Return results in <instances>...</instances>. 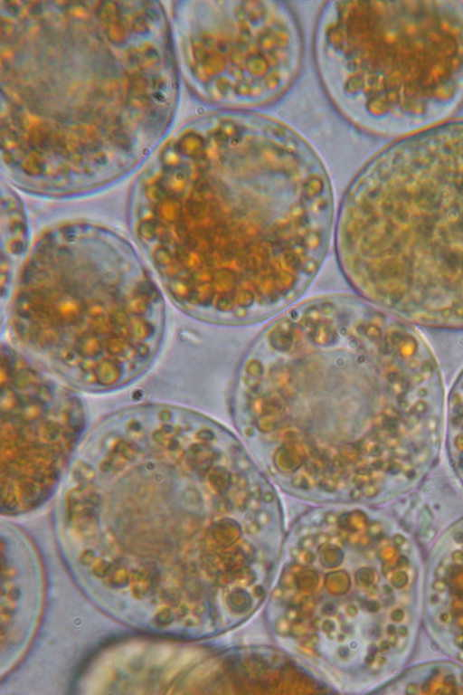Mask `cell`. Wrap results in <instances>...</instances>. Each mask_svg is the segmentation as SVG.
<instances>
[{
    "instance_id": "6da1fadb",
    "label": "cell",
    "mask_w": 463,
    "mask_h": 695,
    "mask_svg": "<svg viewBox=\"0 0 463 695\" xmlns=\"http://www.w3.org/2000/svg\"><path fill=\"white\" fill-rule=\"evenodd\" d=\"M334 212L328 172L299 132L259 111L215 109L170 132L134 181L127 219L177 309L233 325L305 292Z\"/></svg>"
},
{
    "instance_id": "7a4b0ae2",
    "label": "cell",
    "mask_w": 463,
    "mask_h": 695,
    "mask_svg": "<svg viewBox=\"0 0 463 695\" xmlns=\"http://www.w3.org/2000/svg\"><path fill=\"white\" fill-rule=\"evenodd\" d=\"M1 161L35 196L101 191L171 132L180 73L160 2L1 1Z\"/></svg>"
},
{
    "instance_id": "3957f363",
    "label": "cell",
    "mask_w": 463,
    "mask_h": 695,
    "mask_svg": "<svg viewBox=\"0 0 463 695\" xmlns=\"http://www.w3.org/2000/svg\"><path fill=\"white\" fill-rule=\"evenodd\" d=\"M5 304L8 342L78 391L135 383L165 341V294L152 269L136 243L95 220L46 228Z\"/></svg>"
},
{
    "instance_id": "277c9868",
    "label": "cell",
    "mask_w": 463,
    "mask_h": 695,
    "mask_svg": "<svg viewBox=\"0 0 463 695\" xmlns=\"http://www.w3.org/2000/svg\"><path fill=\"white\" fill-rule=\"evenodd\" d=\"M335 245L363 299L412 320L463 325V120L369 159L343 195Z\"/></svg>"
},
{
    "instance_id": "5b68a950",
    "label": "cell",
    "mask_w": 463,
    "mask_h": 695,
    "mask_svg": "<svg viewBox=\"0 0 463 695\" xmlns=\"http://www.w3.org/2000/svg\"><path fill=\"white\" fill-rule=\"evenodd\" d=\"M313 54L326 97L353 127L377 137L419 133L463 103V4L326 2Z\"/></svg>"
},
{
    "instance_id": "8992f818",
    "label": "cell",
    "mask_w": 463,
    "mask_h": 695,
    "mask_svg": "<svg viewBox=\"0 0 463 695\" xmlns=\"http://www.w3.org/2000/svg\"><path fill=\"white\" fill-rule=\"evenodd\" d=\"M170 24L180 77L195 97L217 109L271 106L302 71L303 31L288 3L177 1Z\"/></svg>"
},
{
    "instance_id": "52a82bcc",
    "label": "cell",
    "mask_w": 463,
    "mask_h": 695,
    "mask_svg": "<svg viewBox=\"0 0 463 695\" xmlns=\"http://www.w3.org/2000/svg\"><path fill=\"white\" fill-rule=\"evenodd\" d=\"M2 507H38L69 471L84 440L85 406L75 388L8 341L1 348Z\"/></svg>"
},
{
    "instance_id": "ba28073f",
    "label": "cell",
    "mask_w": 463,
    "mask_h": 695,
    "mask_svg": "<svg viewBox=\"0 0 463 695\" xmlns=\"http://www.w3.org/2000/svg\"><path fill=\"white\" fill-rule=\"evenodd\" d=\"M1 194V296L4 307L31 245L28 218L21 197L14 186L4 182Z\"/></svg>"
},
{
    "instance_id": "9c48e42d",
    "label": "cell",
    "mask_w": 463,
    "mask_h": 695,
    "mask_svg": "<svg viewBox=\"0 0 463 695\" xmlns=\"http://www.w3.org/2000/svg\"><path fill=\"white\" fill-rule=\"evenodd\" d=\"M306 460V453L301 445L288 442L278 449L274 462L278 469L283 471H297Z\"/></svg>"
},
{
    "instance_id": "30bf717a",
    "label": "cell",
    "mask_w": 463,
    "mask_h": 695,
    "mask_svg": "<svg viewBox=\"0 0 463 695\" xmlns=\"http://www.w3.org/2000/svg\"><path fill=\"white\" fill-rule=\"evenodd\" d=\"M264 376V367L262 363L255 357H250L243 369V380L250 389H256L260 384Z\"/></svg>"
},
{
    "instance_id": "8fae6325",
    "label": "cell",
    "mask_w": 463,
    "mask_h": 695,
    "mask_svg": "<svg viewBox=\"0 0 463 695\" xmlns=\"http://www.w3.org/2000/svg\"><path fill=\"white\" fill-rule=\"evenodd\" d=\"M433 586H434L433 587H434V588H435L437 591H439V592H443V591L446 589V587H447V586H446L445 582H444L443 580H441V579H439V580H437V581L434 583V585H433Z\"/></svg>"
},
{
    "instance_id": "7c38bea8",
    "label": "cell",
    "mask_w": 463,
    "mask_h": 695,
    "mask_svg": "<svg viewBox=\"0 0 463 695\" xmlns=\"http://www.w3.org/2000/svg\"><path fill=\"white\" fill-rule=\"evenodd\" d=\"M407 688H408V689H411V691L409 694H411V693H412V694H415V693H418V691H419V690H418V686H417L416 684H414V683H411V684H409V685L407 686Z\"/></svg>"
},
{
    "instance_id": "4fadbf2b",
    "label": "cell",
    "mask_w": 463,
    "mask_h": 695,
    "mask_svg": "<svg viewBox=\"0 0 463 695\" xmlns=\"http://www.w3.org/2000/svg\"><path fill=\"white\" fill-rule=\"evenodd\" d=\"M398 633H401L402 637H404L407 634V629L405 626H402L398 629Z\"/></svg>"
},
{
    "instance_id": "5bb4252c",
    "label": "cell",
    "mask_w": 463,
    "mask_h": 695,
    "mask_svg": "<svg viewBox=\"0 0 463 695\" xmlns=\"http://www.w3.org/2000/svg\"><path fill=\"white\" fill-rule=\"evenodd\" d=\"M457 643L458 646L463 647V634L457 637Z\"/></svg>"
}]
</instances>
